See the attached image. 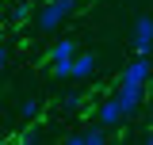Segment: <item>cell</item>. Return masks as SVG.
Masks as SVG:
<instances>
[{
    "label": "cell",
    "instance_id": "cell-1",
    "mask_svg": "<svg viewBox=\"0 0 153 145\" xmlns=\"http://www.w3.org/2000/svg\"><path fill=\"white\" fill-rule=\"evenodd\" d=\"M73 8H76V0H46V4L35 12V27L42 31V35H50V31H57L65 19L73 16Z\"/></svg>",
    "mask_w": 153,
    "mask_h": 145
},
{
    "label": "cell",
    "instance_id": "cell-2",
    "mask_svg": "<svg viewBox=\"0 0 153 145\" xmlns=\"http://www.w3.org/2000/svg\"><path fill=\"white\" fill-rule=\"evenodd\" d=\"M153 76V65L149 57H130L126 65H123V72H119V84H130V88H146Z\"/></svg>",
    "mask_w": 153,
    "mask_h": 145
},
{
    "label": "cell",
    "instance_id": "cell-3",
    "mask_svg": "<svg viewBox=\"0 0 153 145\" xmlns=\"http://www.w3.org/2000/svg\"><path fill=\"white\" fill-rule=\"evenodd\" d=\"M130 46H134V54H138V57H146V54L153 50V19H149V16L134 19V27H130Z\"/></svg>",
    "mask_w": 153,
    "mask_h": 145
},
{
    "label": "cell",
    "instance_id": "cell-4",
    "mask_svg": "<svg viewBox=\"0 0 153 145\" xmlns=\"http://www.w3.org/2000/svg\"><path fill=\"white\" fill-rule=\"evenodd\" d=\"M115 103H119L123 118H126V115H134V111H142V103H146V88H130V84H119V92H115Z\"/></svg>",
    "mask_w": 153,
    "mask_h": 145
},
{
    "label": "cell",
    "instance_id": "cell-5",
    "mask_svg": "<svg viewBox=\"0 0 153 145\" xmlns=\"http://www.w3.org/2000/svg\"><path fill=\"white\" fill-rule=\"evenodd\" d=\"M76 54H80V50H76L73 38H57L54 46H50V65H73Z\"/></svg>",
    "mask_w": 153,
    "mask_h": 145
},
{
    "label": "cell",
    "instance_id": "cell-6",
    "mask_svg": "<svg viewBox=\"0 0 153 145\" xmlns=\"http://www.w3.org/2000/svg\"><path fill=\"white\" fill-rule=\"evenodd\" d=\"M96 115H100V130H119V126H123V111H119V103H115V95L103 99Z\"/></svg>",
    "mask_w": 153,
    "mask_h": 145
},
{
    "label": "cell",
    "instance_id": "cell-7",
    "mask_svg": "<svg viewBox=\"0 0 153 145\" xmlns=\"http://www.w3.org/2000/svg\"><path fill=\"white\" fill-rule=\"evenodd\" d=\"M96 65H100L96 54H76L73 65H69V80H88V76L96 72Z\"/></svg>",
    "mask_w": 153,
    "mask_h": 145
},
{
    "label": "cell",
    "instance_id": "cell-8",
    "mask_svg": "<svg viewBox=\"0 0 153 145\" xmlns=\"http://www.w3.org/2000/svg\"><path fill=\"white\" fill-rule=\"evenodd\" d=\"M65 145H107V130L92 126V130H80V134H69Z\"/></svg>",
    "mask_w": 153,
    "mask_h": 145
},
{
    "label": "cell",
    "instance_id": "cell-9",
    "mask_svg": "<svg viewBox=\"0 0 153 145\" xmlns=\"http://www.w3.org/2000/svg\"><path fill=\"white\" fill-rule=\"evenodd\" d=\"M31 16H35V8H31V4H16V8H12V23H27Z\"/></svg>",
    "mask_w": 153,
    "mask_h": 145
},
{
    "label": "cell",
    "instance_id": "cell-10",
    "mask_svg": "<svg viewBox=\"0 0 153 145\" xmlns=\"http://www.w3.org/2000/svg\"><path fill=\"white\" fill-rule=\"evenodd\" d=\"M80 103H84V99H80V92H65V99H61V107H65V111H76Z\"/></svg>",
    "mask_w": 153,
    "mask_h": 145
},
{
    "label": "cell",
    "instance_id": "cell-11",
    "mask_svg": "<svg viewBox=\"0 0 153 145\" xmlns=\"http://www.w3.org/2000/svg\"><path fill=\"white\" fill-rule=\"evenodd\" d=\"M19 115H23V118H38V99H23Z\"/></svg>",
    "mask_w": 153,
    "mask_h": 145
},
{
    "label": "cell",
    "instance_id": "cell-12",
    "mask_svg": "<svg viewBox=\"0 0 153 145\" xmlns=\"http://www.w3.org/2000/svg\"><path fill=\"white\" fill-rule=\"evenodd\" d=\"M4 69H8V46H0V76H4Z\"/></svg>",
    "mask_w": 153,
    "mask_h": 145
},
{
    "label": "cell",
    "instance_id": "cell-13",
    "mask_svg": "<svg viewBox=\"0 0 153 145\" xmlns=\"http://www.w3.org/2000/svg\"><path fill=\"white\" fill-rule=\"evenodd\" d=\"M146 145H153V134H149V141H146Z\"/></svg>",
    "mask_w": 153,
    "mask_h": 145
},
{
    "label": "cell",
    "instance_id": "cell-14",
    "mask_svg": "<svg viewBox=\"0 0 153 145\" xmlns=\"http://www.w3.org/2000/svg\"><path fill=\"white\" fill-rule=\"evenodd\" d=\"M0 145H8V141H4V138H0Z\"/></svg>",
    "mask_w": 153,
    "mask_h": 145
}]
</instances>
